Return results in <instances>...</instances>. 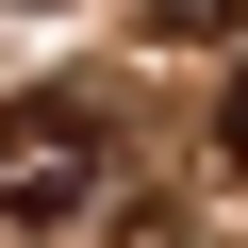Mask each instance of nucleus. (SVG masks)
<instances>
[{"instance_id": "f03ea898", "label": "nucleus", "mask_w": 248, "mask_h": 248, "mask_svg": "<svg viewBox=\"0 0 248 248\" xmlns=\"http://www.w3.org/2000/svg\"><path fill=\"white\" fill-rule=\"evenodd\" d=\"M215 149H232V166H248V66H232V99H215Z\"/></svg>"}, {"instance_id": "f257e3e1", "label": "nucleus", "mask_w": 248, "mask_h": 248, "mask_svg": "<svg viewBox=\"0 0 248 248\" xmlns=\"http://www.w3.org/2000/svg\"><path fill=\"white\" fill-rule=\"evenodd\" d=\"M99 182V99H17V116H0V215H66Z\"/></svg>"}]
</instances>
